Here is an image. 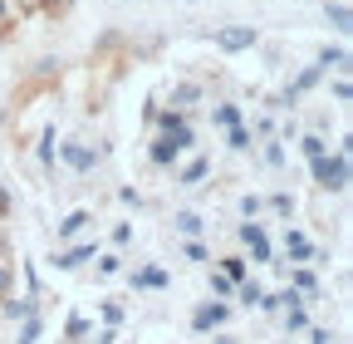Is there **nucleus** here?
<instances>
[{"mask_svg": "<svg viewBox=\"0 0 353 344\" xmlns=\"http://www.w3.org/2000/svg\"><path fill=\"white\" fill-rule=\"evenodd\" d=\"M309 172H314V182H319L324 192H348V178H353V172H348V148H339L334 157H329V153L314 157V162H309Z\"/></svg>", "mask_w": 353, "mask_h": 344, "instance_id": "f257e3e1", "label": "nucleus"}, {"mask_svg": "<svg viewBox=\"0 0 353 344\" xmlns=\"http://www.w3.org/2000/svg\"><path fill=\"white\" fill-rule=\"evenodd\" d=\"M260 45V30L255 25H221L216 30V50L221 55H245V50H255Z\"/></svg>", "mask_w": 353, "mask_h": 344, "instance_id": "f03ea898", "label": "nucleus"}, {"mask_svg": "<svg viewBox=\"0 0 353 344\" xmlns=\"http://www.w3.org/2000/svg\"><path fill=\"white\" fill-rule=\"evenodd\" d=\"M226 320H231V305H221V300H216V305H196L192 329H196V334H206V329H221Z\"/></svg>", "mask_w": 353, "mask_h": 344, "instance_id": "7ed1b4c3", "label": "nucleus"}, {"mask_svg": "<svg viewBox=\"0 0 353 344\" xmlns=\"http://www.w3.org/2000/svg\"><path fill=\"white\" fill-rule=\"evenodd\" d=\"M94 251H99L94 241H79V246H69V251L54 256V266H59V271H79L83 261H94Z\"/></svg>", "mask_w": 353, "mask_h": 344, "instance_id": "20e7f679", "label": "nucleus"}, {"mask_svg": "<svg viewBox=\"0 0 353 344\" xmlns=\"http://www.w3.org/2000/svg\"><path fill=\"white\" fill-rule=\"evenodd\" d=\"M64 162H69L74 172H94V167H99V153L83 148V143H64Z\"/></svg>", "mask_w": 353, "mask_h": 344, "instance_id": "39448f33", "label": "nucleus"}, {"mask_svg": "<svg viewBox=\"0 0 353 344\" xmlns=\"http://www.w3.org/2000/svg\"><path fill=\"white\" fill-rule=\"evenodd\" d=\"M241 241L255 251V261H270V241H265V231H260L250 217H245V227H241Z\"/></svg>", "mask_w": 353, "mask_h": 344, "instance_id": "423d86ee", "label": "nucleus"}, {"mask_svg": "<svg viewBox=\"0 0 353 344\" xmlns=\"http://www.w3.org/2000/svg\"><path fill=\"white\" fill-rule=\"evenodd\" d=\"M201 104V84H176V89H172V108H196Z\"/></svg>", "mask_w": 353, "mask_h": 344, "instance_id": "0eeeda50", "label": "nucleus"}, {"mask_svg": "<svg viewBox=\"0 0 353 344\" xmlns=\"http://www.w3.org/2000/svg\"><path fill=\"white\" fill-rule=\"evenodd\" d=\"M324 15H329V25H334L339 35H348V30H353V10L343 6V0H334V6H324Z\"/></svg>", "mask_w": 353, "mask_h": 344, "instance_id": "6e6552de", "label": "nucleus"}, {"mask_svg": "<svg viewBox=\"0 0 353 344\" xmlns=\"http://www.w3.org/2000/svg\"><path fill=\"white\" fill-rule=\"evenodd\" d=\"M88 222H94V217H88V211H83V207H79V211H69V217L59 222V241H69V236H79V231H83Z\"/></svg>", "mask_w": 353, "mask_h": 344, "instance_id": "1a4fd4ad", "label": "nucleus"}, {"mask_svg": "<svg viewBox=\"0 0 353 344\" xmlns=\"http://www.w3.org/2000/svg\"><path fill=\"white\" fill-rule=\"evenodd\" d=\"M148 157H152V162H157V167H172V162H176V143H172V138H167V133H162V138H157V143H152V153H148Z\"/></svg>", "mask_w": 353, "mask_h": 344, "instance_id": "9d476101", "label": "nucleus"}, {"mask_svg": "<svg viewBox=\"0 0 353 344\" xmlns=\"http://www.w3.org/2000/svg\"><path fill=\"white\" fill-rule=\"evenodd\" d=\"M285 251L294 256V261H309V256H314V246H309L304 231H290V236H285Z\"/></svg>", "mask_w": 353, "mask_h": 344, "instance_id": "9b49d317", "label": "nucleus"}, {"mask_svg": "<svg viewBox=\"0 0 353 344\" xmlns=\"http://www.w3.org/2000/svg\"><path fill=\"white\" fill-rule=\"evenodd\" d=\"M132 285H138V290H162V285H167V271L148 266V271H138V276H132Z\"/></svg>", "mask_w": 353, "mask_h": 344, "instance_id": "f8f14e48", "label": "nucleus"}, {"mask_svg": "<svg viewBox=\"0 0 353 344\" xmlns=\"http://www.w3.org/2000/svg\"><path fill=\"white\" fill-rule=\"evenodd\" d=\"M172 227L182 231V236H201V227H206V222L196 217V211H176V217H172Z\"/></svg>", "mask_w": 353, "mask_h": 344, "instance_id": "ddd939ff", "label": "nucleus"}, {"mask_svg": "<svg viewBox=\"0 0 353 344\" xmlns=\"http://www.w3.org/2000/svg\"><path fill=\"white\" fill-rule=\"evenodd\" d=\"M0 310H6L10 320H30L39 305H34V300H15V295H6V305H0Z\"/></svg>", "mask_w": 353, "mask_h": 344, "instance_id": "4468645a", "label": "nucleus"}, {"mask_svg": "<svg viewBox=\"0 0 353 344\" xmlns=\"http://www.w3.org/2000/svg\"><path fill=\"white\" fill-rule=\"evenodd\" d=\"M299 148H304V157H309V162H314V157H324V153H329V143H324V133H304V138H299Z\"/></svg>", "mask_w": 353, "mask_h": 344, "instance_id": "2eb2a0df", "label": "nucleus"}, {"mask_svg": "<svg viewBox=\"0 0 353 344\" xmlns=\"http://www.w3.org/2000/svg\"><path fill=\"white\" fill-rule=\"evenodd\" d=\"M319 69H348V50H343V45L324 50V55H319Z\"/></svg>", "mask_w": 353, "mask_h": 344, "instance_id": "dca6fc26", "label": "nucleus"}, {"mask_svg": "<svg viewBox=\"0 0 353 344\" xmlns=\"http://www.w3.org/2000/svg\"><path fill=\"white\" fill-rule=\"evenodd\" d=\"M206 172H211V162H206V157H196V162H192V167H187V172H182L176 182H182V187H196V182L206 178Z\"/></svg>", "mask_w": 353, "mask_h": 344, "instance_id": "f3484780", "label": "nucleus"}, {"mask_svg": "<svg viewBox=\"0 0 353 344\" xmlns=\"http://www.w3.org/2000/svg\"><path fill=\"white\" fill-rule=\"evenodd\" d=\"M221 276H231V280H245V261H241V256H221Z\"/></svg>", "mask_w": 353, "mask_h": 344, "instance_id": "a211bd4d", "label": "nucleus"}, {"mask_svg": "<svg viewBox=\"0 0 353 344\" xmlns=\"http://www.w3.org/2000/svg\"><path fill=\"white\" fill-rule=\"evenodd\" d=\"M236 295H241V305H255V300H260L265 290H260L255 280H236Z\"/></svg>", "mask_w": 353, "mask_h": 344, "instance_id": "6ab92c4d", "label": "nucleus"}, {"mask_svg": "<svg viewBox=\"0 0 353 344\" xmlns=\"http://www.w3.org/2000/svg\"><path fill=\"white\" fill-rule=\"evenodd\" d=\"M216 123H221V128H236V123H241V108H236V104H221V108H216Z\"/></svg>", "mask_w": 353, "mask_h": 344, "instance_id": "aec40b11", "label": "nucleus"}, {"mask_svg": "<svg viewBox=\"0 0 353 344\" xmlns=\"http://www.w3.org/2000/svg\"><path fill=\"white\" fill-rule=\"evenodd\" d=\"M304 325H309L304 305H290V315H285V329H304Z\"/></svg>", "mask_w": 353, "mask_h": 344, "instance_id": "412c9836", "label": "nucleus"}, {"mask_svg": "<svg viewBox=\"0 0 353 344\" xmlns=\"http://www.w3.org/2000/svg\"><path fill=\"white\" fill-rule=\"evenodd\" d=\"M123 271V256H99V276H118Z\"/></svg>", "mask_w": 353, "mask_h": 344, "instance_id": "4be33fe9", "label": "nucleus"}, {"mask_svg": "<svg viewBox=\"0 0 353 344\" xmlns=\"http://www.w3.org/2000/svg\"><path fill=\"white\" fill-rule=\"evenodd\" d=\"M270 207L280 211V217H290V211H294V197H290V192H275V197H270Z\"/></svg>", "mask_w": 353, "mask_h": 344, "instance_id": "5701e85b", "label": "nucleus"}, {"mask_svg": "<svg viewBox=\"0 0 353 344\" xmlns=\"http://www.w3.org/2000/svg\"><path fill=\"white\" fill-rule=\"evenodd\" d=\"M39 162H44V167H54V128H50V133H44V148H39Z\"/></svg>", "mask_w": 353, "mask_h": 344, "instance_id": "b1692460", "label": "nucleus"}, {"mask_svg": "<svg viewBox=\"0 0 353 344\" xmlns=\"http://www.w3.org/2000/svg\"><path fill=\"white\" fill-rule=\"evenodd\" d=\"M34 339H39V320H34V315H30V320H25V329H20V339H15V344H34Z\"/></svg>", "mask_w": 353, "mask_h": 344, "instance_id": "393cba45", "label": "nucleus"}, {"mask_svg": "<svg viewBox=\"0 0 353 344\" xmlns=\"http://www.w3.org/2000/svg\"><path fill=\"white\" fill-rule=\"evenodd\" d=\"M182 256H187V261H206V246H201V241H192V236H187V246H182Z\"/></svg>", "mask_w": 353, "mask_h": 344, "instance_id": "a878e982", "label": "nucleus"}, {"mask_svg": "<svg viewBox=\"0 0 353 344\" xmlns=\"http://www.w3.org/2000/svg\"><path fill=\"white\" fill-rule=\"evenodd\" d=\"M211 290H216V295H236V280H231V276H211Z\"/></svg>", "mask_w": 353, "mask_h": 344, "instance_id": "bb28decb", "label": "nucleus"}, {"mask_svg": "<svg viewBox=\"0 0 353 344\" xmlns=\"http://www.w3.org/2000/svg\"><path fill=\"white\" fill-rule=\"evenodd\" d=\"M231 148H236V153H245V148H250V133H245V128H241V123L231 128Z\"/></svg>", "mask_w": 353, "mask_h": 344, "instance_id": "cd10ccee", "label": "nucleus"}, {"mask_svg": "<svg viewBox=\"0 0 353 344\" xmlns=\"http://www.w3.org/2000/svg\"><path fill=\"white\" fill-rule=\"evenodd\" d=\"M334 99H339V104H348V99H353V89H348V79H334Z\"/></svg>", "mask_w": 353, "mask_h": 344, "instance_id": "c85d7f7f", "label": "nucleus"}, {"mask_svg": "<svg viewBox=\"0 0 353 344\" xmlns=\"http://www.w3.org/2000/svg\"><path fill=\"white\" fill-rule=\"evenodd\" d=\"M265 162L280 167V162H285V148H280V143H270V148H265Z\"/></svg>", "mask_w": 353, "mask_h": 344, "instance_id": "c756f323", "label": "nucleus"}, {"mask_svg": "<svg viewBox=\"0 0 353 344\" xmlns=\"http://www.w3.org/2000/svg\"><path fill=\"white\" fill-rule=\"evenodd\" d=\"M118 202H123V207H143V197L132 192V187H123V192H118Z\"/></svg>", "mask_w": 353, "mask_h": 344, "instance_id": "7c9ffc66", "label": "nucleus"}, {"mask_svg": "<svg viewBox=\"0 0 353 344\" xmlns=\"http://www.w3.org/2000/svg\"><path fill=\"white\" fill-rule=\"evenodd\" d=\"M260 207H265L260 197H241V211H245V217H255V211H260Z\"/></svg>", "mask_w": 353, "mask_h": 344, "instance_id": "2f4dec72", "label": "nucleus"}, {"mask_svg": "<svg viewBox=\"0 0 353 344\" xmlns=\"http://www.w3.org/2000/svg\"><path fill=\"white\" fill-rule=\"evenodd\" d=\"M132 241V227H113V246H128Z\"/></svg>", "mask_w": 353, "mask_h": 344, "instance_id": "473e14b6", "label": "nucleus"}, {"mask_svg": "<svg viewBox=\"0 0 353 344\" xmlns=\"http://www.w3.org/2000/svg\"><path fill=\"white\" fill-rule=\"evenodd\" d=\"M0 295H10V266L0 261Z\"/></svg>", "mask_w": 353, "mask_h": 344, "instance_id": "72a5a7b5", "label": "nucleus"}, {"mask_svg": "<svg viewBox=\"0 0 353 344\" xmlns=\"http://www.w3.org/2000/svg\"><path fill=\"white\" fill-rule=\"evenodd\" d=\"M309 344H334V334H329V329H314V334H309Z\"/></svg>", "mask_w": 353, "mask_h": 344, "instance_id": "f704fd0d", "label": "nucleus"}, {"mask_svg": "<svg viewBox=\"0 0 353 344\" xmlns=\"http://www.w3.org/2000/svg\"><path fill=\"white\" fill-rule=\"evenodd\" d=\"M216 344H241V339H231V334H221V339H216Z\"/></svg>", "mask_w": 353, "mask_h": 344, "instance_id": "c9c22d12", "label": "nucleus"}, {"mask_svg": "<svg viewBox=\"0 0 353 344\" xmlns=\"http://www.w3.org/2000/svg\"><path fill=\"white\" fill-rule=\"evenodd\" d=\"M187 6H196V0H187Z\"/></svg>", "mask_w": 353, "mask_h": 344, "instance_id": "e433bc0d", "label": "nucleus"}]
</instances>
